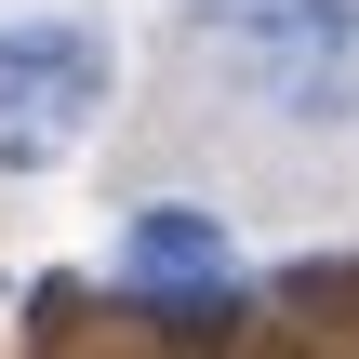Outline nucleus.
I'll return each instance as SVG.
<instances>
[{
	"label": "nucleus",
	"mask_w": 359,
	"mask_h": 359,
	"mask_svg": "<svg viewBox=\"0 0 359 359\" xmlns=\"http://www.w3.org/2000/svg\"><path fill=\"white\" fill-rule=\"evenodd\" d=\"M213 40H226V80L266 120H293V133L359 120V0H266V13L213 27Z\"/></svg>",
	"instance_id": "obj_1"
},
{
	"label": "nucleus",
	"mask_w": 359,
	"mask_h": 359,
	"mask_svg": "<svg viewBox=\"0 0 359 359\" xmlns=\"http://www.w3.org/2000/svg\"><path fill=\"white\" fill-rule=\"evenodd\" d=\"M107 107V40L80 13H13L0 27V173H40L93 133Z\"/></svg>",
	"instance_id": "obj_2"
},
{
	"label": "nucleus",
	"mask_w": 359,
	"mask_h": 359,
	"mask_svg": "<svg viewBox=\"0 0 359 359\" xmlns=\"http://www.w3.org/2000/svg\"><path fill=\"white\" fill-rule=\"evenodd\" d=\"M187 13H200V27H240V13H266V0H187Z\"/></svg>",
	"instance_id": "obj_4"
},
{
	"label": "nucleus",
	"mask_w": 359,
	"mask_h": 359,
	"mask_svg": "<svg viewBox=\"0 0 359 359\" xmlns=\"http://www.w3.org/2000/svg\"><path fill=\"white\" fill-rule=\"evenodd\" d=\"M120 266L147 306H240V240L213 213H133L120 226Z\"/></svg>",
	"instance_id": "obj_3"
}]
</instances>
